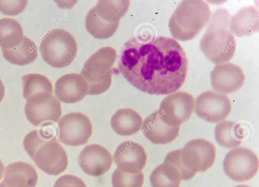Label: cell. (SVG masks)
<instances>
[{
	"mask_svg": "<svg viewBox=\"0 0 259 187\" xmlns=\"http://www.w3.org/2000/svg\"><path fill=\"white\" fill-rule=\"evenodd\" d=\"M188 59L182 46L171 37L158 36L146 43L134 38L123 45L118 69L137 89L151 95H170L184 83Z\"/></svg>",
	"mask_w": 259,
	"mask_h": 187,
	"instance_id": "6da1fadb",
	"label": "cell"
},
{
	"mask_svg": "<svg viewBox=\"0 0 259 187\" xmlns=\"http://www.w3.org/2000/svg\"><path fill=\"white\" fill-rule=\"evenodd\" d=\"M23 145L35 164L45 173L58 175L66 169L68 160L65 150L55 137L40 129L28 133Z\"/></svg>",
	"mask_w": 259,
	"mask_h": 187,
	"instance_id": "7a4b0ae2",
	"label": "cell"
},
{
	"mask_svg": "<svg viewBox=\"0 0 259 187\" xmlns=\"http://www.w3.org/2000/svg\"><path fill=\"white\" fill-rule=\"evenodd\" d=\"M229 23L228 11L224 9L217 10L200 42L201 51L217 64L229 61L235 53L236 41L230 31Z\"/></svg>",
	"mask_w": 259,
	"mask_h": 187,
	"instance_id": "3957f363",
	"label": "cell"
},
{
	"mask_svg": "<svg viewBox=\"0 0 259 187\" xmlns=\"http://www.w3.org/2000/svg\"><path fill=\"white\" fill-rule=\"evenodd\" d=\"M211 16L208 4L203 1H182L171 16L168 26L175 40L185 41L195 37Z\"/></svg>",
	"mask_w": 259,
	"mask_h": 187,
	"instance_id": "277c9868",
	"label": "cell"
},
{
	"mask_svg": "<svg viewBox=\"0 0 259 187\" xmlns=\"http://www.w3.org/2000/svg\"><path fill=\"white\" fill-rule=\"evenodd\" d=\"M129 1H99L85 18L87 31L94 37L107 39L118 28L120 19L126 13Z\"/></svg>",
	"mask_w": 259,
	"mask_h": 187,
	"instance_id": "5b68a950",
	"label": "cell"
},
{
	"mask_svg": "<svg viewBox=\"0 0 259 187\" xmlns=\"http://www.w3.org/2000/svg\"><path fill=\"white\" fill-rule=\"evenodd\" d=\"M116 57L115 49L105 46L98 50L85 61L79 74L88 84V95H100L109 88L112 67Z\"/></svg>",
	"mask_w": 259,
	"mask_h": 187,
	"instance_id": "8992f818",
	"label": "cell"
},
{
	"mask_svg": "<svg viewBox=\"0 0 259 187\" xmlns=\"http://www.w3.org/2000/svg\"><path fill=\"white\" fill-rule=\"evenodd\" d=\"M44 61L50 66L61 68L69 66L77 53L74 37L62 29H54L46 33L39 46Z\"/></svg>",
	"mask_w": 259,
	"mask_h": 187,
	"instance_id": "52a82bcc",
	"label": "cell"
},
{
	"mask_svg": "<svg viewBox=\"0 0 259 187\" xmlns=\"http://www.w3.org/2000/svg\"><path fill=\"white\" fill-rule=\"evenodd\" d=\"M223 167L225 174L237 182L249 180L256 174L258 169V159L251 150L237 147L226 155Z\"/></svg>",
	"mask_w": 259,
	"mask_h": 187,
	"instance_id": "ba28073f",
	"label": "cell"
},
{
	"mask_svg": "<svg viewBox=\"0 0 259 187\" xmlns=\"http://www.w3.org/2000/svg\"><path fill=\"white\" fill-rule=\"evenodd\" d=\"M180 150L169 152L164 162L151 173L150 182L152 187H180L182 180L192 178L196 173L184 167L179 158Z\"/></svg>",
	"mask_w": 259,
	"mask_h": 187,
	"instance_id": "9c48e42d",
	"label": "cell"
},
{
	"mask_svg": "<svg viewBox=\"0 0 259 187\" xmlns=\"http://www.w3.org/2000/svg\"><path fill=\"white\" fill-rule=\"evenodd\" d=\"M216 157L215 146L202 138L193 139L180 149L179 158L187 169L197 173L204 172L213 164Z\"/></svg>",
	"mask_w": 259,
	"mask_h": 187,
	"instance_id": "30bf717a",
	"label": "cell"
},
{
	"mask_svg": "<svg viewBox=\"0 0 259 187\" xmlns=\"http://www.w3.org/2000/svg\"><path fill=\"white\" fill-rule=\"evenodd\" d=\"M194 107L195 100L192 95L180 91L165 97L158 111L166 125L177 127L189 119Z\"/></svg>",
	"mask_w": 259,
	"mask_h": 187,
	"instance_id": "8fae6325",
	"label": "cell"
},
{
	"mask_svg": "<svg viewBox=\"0 0 259 187\" xmlns=\"http://www.w3.org/2000/svg\"><path fill=\"white\" fill-rule=\"evenodd\" d=\"M58 139L64 145L79 146L86 144L92 134L93 127L89 117L79 112L64 115L58 122Z\"/></svg>",
	"mask_w": 259,
	"mask_h": 187,
	"instance_id": "7c38bea8",
	"label": "cell"
},
{
	"mask_svg": "<svg viewBox=\"0 0 259 187\" xmlns=\"http://www.w3.org/2000/svg\"><path fill=\"white\" fill-rule=\"evenodd\" d=\"M24 112L28 120L33 125L57 122L62 115L60 101L53 93L41 92L27 101Z\"/></svg>",
	"mask_w": 259,
	"mask_h": 187,
	"instance_id": "4fadbf2b",
	"label": "cell"
},
{
	"mask_svg": "<svg viewBox=\"0 0 259 187\" xmlns=\"http://www.w3.org/2000/svg\"><path fill=\"white\" fill-rule=\"evenodd\" d=\"M195 112L201 119L210 123H218L230 114L232 104L226 95L209 90L200 94L195 102Z\"/></svg>",
	"mask_w": 259,
	"mask_h": 187,
	"instance_id": "5bb4252c",
	"label": "cell"
},
{
	"mask_svg": "<svg viewBox=\"0 0 259 187\" xmlns=\"http://www.w3.org/2000/svg\"><path fill=\"white\" fill-rule=\"evenodd\" d=\"M210 76L212 88L221 93L229 94L236 91L242 87L245 80L241 68L227 62L217 64Z\"/></svg>",
	"mask_w": 259,
	"mask_h": 187,
	"instance_id": "9a60e30c",
	"label": "cell"
},
{
	"mask_svg": "<svg viewBox=\"0 0 259 187\" xmlns=\"http://www.w3.org/2000/svg\"><path fill=\"white\" fill-rule=\"evenodd\" d=\"M147 159L144 148L138 143L125 141L116 149L113 160L117 168L128 174L141 172L145 167Z\"/></svg>",
	"mask_w": 259,
	"mask_h": 187,
	"instance_id": "2e32d148",
	"label": "cell"
},
{
	"mask_svg": "<svg viewBox=\"0 0 259 187\" xmlns=\"http://www.w3.org/2000/svg\"><path fill=\"white\" fill-rule=\"evenodd\" d=\"M78 161L84 173L98 177L110 169L113 159L105 147L98 144H91L84 147L78 157Z\"/></svg>",
	"mask_w": 259,
	"mask_h": 187,
	"instance_id": "e0dca14e",
	"label": "cell"
},
{
	"mask_svg": "<svg viewBox=\"0 0 259 187\" xmlns=\"http://www.w3.org/2000/svg\"><path fill=\"white\" fill-rule=\"evenodd\" d=\"M89 86L79 73L65 74L56 81L54 93L60 102L73 104L81 101L88 95Z\"/></svg>",
	"mask_w": 259,
	"mask_h": 187,
	"instance_id": "ac0fdd59",
	"label": "cell"
},
{
	"mask_svg": "<svg viewBox=\"0 0 259 187\" xmlns=\"http://www.w3.org/2000/svg\"><path fill=\"white\" fill-rule=\"evenodd\" d=\"M141 129L145 136L152 143L165 145L172 142L179 136L180 127L166 125L156 110L145 119Z\"/></svg>",
	"mask_w": 259,
	"mask_h": 187,
	"instance_id": "d6986e66",
	"label": "cell"
},
{
	"mask_svg": "<svg viewBox=\"0 0 259 187\" xmlns=\"http://www.w3.org/2000/svg\"><path fill=\"white\" fill-rule=\"evenodd\" d=\"M37 181V171L32 165L17 161L6 166L2 182L6 187H35Z\"/></svg>",
	"mask_w": 259,
	"mask_h": 187,
	"instance_id": "ffe728a7",
	"label": "cell"
},
{
	"mask_svg": "<svg viewBox=\"0 0 259 187\" xmlns=\"http://www.w3.org/2000/svg\"><path fill=\"white\" fill-rule=\"evenodd\" d=\"M258 29V10L255 7L244 8L230 19V31L237 36L249 35Z\"/></svg>",
	"mask_w": 259,
	"mask_h": 187,
	"instance_id": "44dd1931",
	"label": "cell"
},
{
	"mask_svg": "<svg viewBox=\"0 0 259 187\" xmlns=\"http://www.w3.org/2000/svg\"><path fill=\"white\" fill-rule=\"evenodd\" d=\"M113 130L121 136L132 135L140 130L143 124L141 115L130 108L117 110L112 116L110 121Z\"/></svg>",
	"mask_w": 259,
	"mask_h": 187,
	"instance_id": "7402d4cb",
	"label": "cell"
},
{
	"mask_svg": "<svg viewBox=\"0 0 259 187\" xmlns=\"http://www.w3.org/2000/svg\"><path fill=\"white\" fill-rule=\"evenodd\" d=\"M4 58L9 62L18 66L30 64L36 59L38 51L35 43L24 36L16 47L11 49H2Z\"/></svg>",
	"mask_w": 259,
	"mask_h": 187,
	"instance_id": "603a6c76",
	"label": "cell"
},
{
	"mask_svg": "<svg viewBox=\"0 0 259 187\" xmlns=\"http://www.w3.org/2000/svg\"><path fill=\"white\" fill-rule=\"evenodd\" d=\"M240 124L234 121L225 120L218 123L214 129L217 142L227 148H236L242 142L244 135Z\"/></svg>",
	"mask_w": 259,
	"mask_h": 187,
	"instance_id": "cb8c5ba5",
	"label": "cell"
},
{
	"mask_svg": "<svg viewBox=\"0 0 259 187\" xmlns=\"http://www.w3.org/2000/svg\"><path fill=\"white\" fill-rule=\"evenodd\" d=\"M21 24L15 19L5 17L0 19V46L11 49L20 43L23 37Z\"/></svg>",
	"mask_w": 259,
	"mask_h": 187,
	"instance_id": "d4e9b609",
	"label": "cell"
},
{
	"mask_svg": "<svg viewBox=\"0 0 259 187\" xmlns=\"http://www.w3.org/2000/svg\"><path fill=\"white\" fill-rule=\"evenodd\" d=\"M23 96L27 101L38 92L53 93V86L51 81L44 75L29 73L22 78Z\"/></svg>",
	"mask_w": 259,
	"mask_h": 187,
	"instance_id": "484cf974",
	"label": "cell"
},
{
	"mask_svg": "<svg viewBox=\"0 0 259 187\" xmlns=\"http://www.w3.org/2000/svg\"><path fill=\"white\" fill-rule=\"evenodd\" d=\"M144 181V176L142 171L128 174L121 171L117 168L111 176L113 187H142Z\"/></svg>",
	"mask_w": 259,
	"mask_h": 187,
	"instance_id": "4316f807",
	"label": "cell"
},
{
	"mask_svg": "<svg viewBox=\"0 0 259 187\" xmlns=\"http://www.w3.org/2000/svg\"><path fill=\"white\" fill-rule=\"evenodd\" d=\"M28 1H1L0 12L9 16H15L21 13L26 8Z\"/></svg>",
	"mask_w": 259,
	"mask_h": 187,
	"instance_id": "83f0119b",
	"label": "cell"
},
{
	"mask_svg": "<svg viewBox=\"0 0 259 187\" xmlns=\"http://www.w3.org/2000/svg\"><path fill=\"white\" fill-rule=\"evenodd\" d=\"M53 187H87L80 178L71 174L60 176L55 182Z\"/></svg>",
	"mask_w": 259,
	"mask_h": 187,
	"instance_id": "f1b7e54d",
	"label": "cell"
},
{
	"mask_svg": "<svg viewBox=\"0 0 259 187\" xmlns=\"http://www.w3.org/2000/svg\"><path fill=\"white\" fill-rule=\"evenodd\" d=\"M5 93V86L0 78V103L2 101L3 99L4 98Z\"/></svg>",
	"mask_w": 259,
	"mask_h": 187,
	"instance_id": "f546056e",
	"label": "cell"
},
{
	"mask_svg": "<svg viewBox=\"0 0 259 187\" xmlns=\"http://www.w3.org/2000/svg\"><path fill=\"white\" fill-rule=\"evenodd\" d=\"M5 166L0 159V180L2 179L5 171Z\"/></svg>",
	"mask_w": 259,
	"mask_h": 187,
	"instance_id": "4dcf8cb0",
	"label": "cell"
},
{
	"mask_svg": "<svg viewBox=\"0 0 259 187\" xmlns=\"http://www.w3.org/2000/svg\"><path fill=\"white\" fill-rule=\"evenodd\" d=\"M234 187H251L247 185H238Z\"/></svg>",
	"mask_w": 259,
	"mask_h": 187,
	"instance_id": "1f68e13d",
	"label": "cell"
},
{
	"mask_svg": "<svg viewBox=\"0 0 259 187\" xmlns=\"http://www.w3.org/2000/svg\"><path fill=\"white\" fill-rule=\"evenodd\" d=\"M0 187H6L5 184L3 183V182L2 181L0 183Z\"/></svg>",
	"mask_w": 259,
	"mask_h": 187,
	"instance_id": "d6a6232c",
	"label": "cell"
}]
</instances>
